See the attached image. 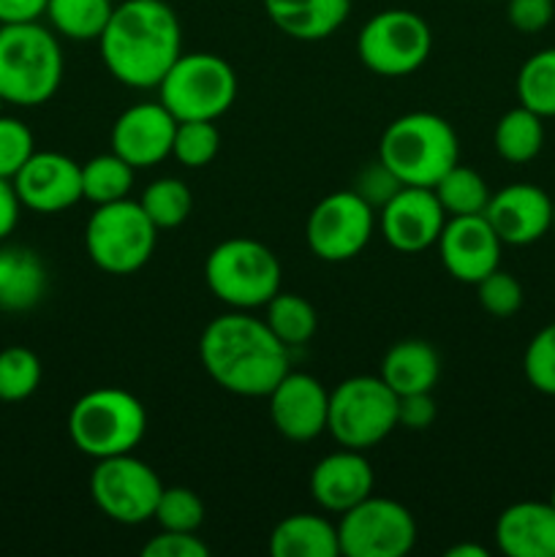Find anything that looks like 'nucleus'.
Returning a JSON list of instances; mask_svg holds the SVG:
<instances>
[{"label":"nucleus","instance_id":"obj_1","mask_svg":"<svg viewBox=\"0 0 555 557\" xmlns=\"http://www.w3.org/2000/svg\"><path fill=\"white\" fill-rule=\"evenodd\" d=\"M98 47L120 85L150 90L183 54V27L166 0H123L114 5Z\"/></svg>","mask_w":555,"mask_h":557},{"label":"nucleus","instance_id":"obj_2","mask_svg":"<svg viewBox=\"0 0 555 557\" xmlns=\"http://www.w3.org/2000/svg\"><path fill=\"white\" fill-rule=\"evenodd\" d=\"M199 359L221 389L239 397H267L288 373V348L248 310L212 319L199 337Z\"/></svg>","mask_w":555,"mask_h":557},{"label":"nucleus","instance_id":"obj_3","mask_svg":"<svg viewBox=\"0 0 555 557\" xmlns=\"http://www.w3.org/2000/svg\"><path fill=\"white\" fill-rule=\"evenodd\" d=\"M63 82V49L36 22L0 25V96L14 107H41Z\"/></svg>","mask_w":555,"mask_h":557},{"label":"nucleus","instance_id":"obj_4","mask_svg":"<svg viewBox=\"0 0 555 557\" xmlns=\"http://www.w3.org/2000/svg\"><path fill=\"white\" fill-rule=\"evenodd\" d=\"M460 145L444 117L433 112H408L392 120L379 139V158L403 185L433 188L457 163Z\"/></svg>","mask_w":555,"mask_h":557},{"label":"nucleus","instance_id":"obj_5","mask_svg":"<svg viewBox=\"0 0 555 557\" xmlns=\"http://www.w3.org/2000/svg\"><path fill=\"white\" fill-rule=\"evenodd\" d=\"M71 444L92 460L131 455L147 435V411L120 386L90 389L69 411Z\"/></svg>","mask_w":555,"mask_h":557},{"label":"nucleus","instance_id":"obj_6","mask_svg":"<svg viewBox=\"0 0 555 557\" xmlns=\"http://www.w3.org/2000/svg\"><path fill=\"white\" fill-rule=\"evenodd\" d=\"M281 277L278 256L250 237L223 239L205 261L207 288L232 310L264 308L281 292Z\"/></svg>","mask_w":555,"mask_h":557},{"label":"nucleus","instance_id":"obj_7","mask_svg":"<svg viewBox=\"0 0 555 557\" xmlns=\"http://www.w3.org/2000/svg\"><path fill=\"white\" fill-rule=\"evenodd\" d=\"M156 90L174 120L215 123L237 101V71L221 54L183 52Z\"/></svg>","mask_w":555,"mask_h":557},{"label":"nucleus","instance_id":"obj_8","mask_svg":"<svg viewBox=\"0 0 555 557\" xmlns=\"http://www.w3.org/2000/svg\"><path fill=\"white\" fill-rule=\"evenodd\" d=\"M158 243L156 223L139 201L120 199L98 205L85 226V248L92 264L107 275H134L150 261Z\"/></svg>","mask_w":555,"mask_h":557},{"label":"nucleus","instance_id":"obj_9","mask_svg":"<svg viewBox=\"0 0 555 557\" xmlns=\"http://www.w3.org/2000/svg\"><path fill=\"white\" fill-rule=\"evenodd\" d=\"M397 428V395L381 375H354L330 392L326 433L343 449H370Z\"/></svg>","mask_w":555,"mask_h":557},{"label":"nucleus","instance_id":"obj_10","mask_svg":"<svg viewBox=\"0 0 555 557\" xmlns=\"http://www.w3.org/2000/svg\"><path fill=\"white\" fill-rule=\"evenodd\" d=\"M433 49V30L408 9H386L370 16L357 36V54L373 74L397 79L422 69Z\"/></svg>","mask_w":555,"mask_h":557},{"label":"nucleus","instance_id":"obj_11","mask_svg":"<svg viewBox=\"0 0 555 557\" xmlns=\"http://www.w3.org/2000/svg\"><path fill=\"white\" fill-rule=\"evenodd\" d=\"M337 544L346 557H403L417 544V522L397 500L368 495L341 515Z\"/></svg>","mask_w":555,"mask_h":557},{"label":"nucleus","instance_id":"obj_12","mask_svg":"<svg viewBox=\"0 0 555 557\" xmlns=\"http://www.w3.org/2000/svg\"><path fill=\"white\" fill-rule=\"evenodd\" d=\"M163 482L139 457L118 455L96 460L90 473V495L103 517L120 525H141L152 520Z\"/></svg>","mask_w":555,"mask_h":557},{"label":"nucleus","instance_id":"obj_13","mask_svg":"<svg viewBox=\"0 0 555 557\" xmlns=\"http://www.w3.org/2000/svg\"><path fill=\"white\" fill-rule=\"evenodd\" d=\"M375 226H379V218L373 207L351 188H346L324 196L310 210L305 239L316 259L341 264V261L357 259L368 248Z\"/></svg>","mask_w":555,"mask_h":557},{"label":"nucleus","instance_id":"obj_14","mask_svg":"<svg viewBox=\"0 0 555 557\" xmlns=\"http://www.w3.org/2000/svg\"><path fill=\"white\" fill-rule=\"evenodd\" d=\"M381 237L397 253H422L433 248L446 223V212L441 207L433 188L403 185L379 212Z\"/></svg>","mask_w":555,"mask_h":557},{"label":"nucleus","instance_id":"obj_15","mask_svg":"<svg viewBox=\"0 0 555 557\" xmlns=\"http://www.w3.org/2000/svg\"><path fill=\"white\" fill-rule=\"evenodd\" d=\"M441 264L455 281L477 286L484 275L501 267V237L484 215L446 218L435 243Z\"/></svg>","mask_w":555,"mask_h":557},{"label":"nucleus","instance_id":"obj_16","mask_svg":"<svg viewBox=\"0 0 555 557\" xmlns=\"http://www.w3.org/2000/svg\"><path fill=\"white\" fill-rule=\"evenodd\" d=\"M14 188L22 207L38 215L65 212L82 201V163L63 152H33L14 174Z\"/></svg>","mask_w":555,"mask_h":557},{"label":"nucleus","instance_id":"obj_17","mask_svg":"<svg viewBox=\"0 0 555 557\" xmlns=\"http://www.w3.org/2000/svg\"><path fill=\"white\" fill-rule=\"evenodd\" d=\"M177 120L161 101L136 103L112 125V152L134 169H150L172 158Z\"/></svg>","mask_w":555,"mask_h":557},{"label":"nucleus","instance_id":"obj_18","mask_svg":"<svg viewBox=\"0 0 555 557\" xmlns=\"http://www.w3.org/2000/svg\"><path fill=\"white\" fill-rule=\"evenodd\" d=\"M270 400L272 428L288 441L308 444L319 438L326 430V413H330V392L321 386L319 379L308 373H292L288 370L275 389L267 395Z\"/></svg>","mask_w":555,"mask_h":557},{"label":"nucleus","instance_id":"obj_19","mask_svg":"<svg viewBox=\"0 0 555 557\" xmlns=\"http://www.w3.org/2000/svg\"><path fill=\"white\" fill-rule=\"evenodd\" d=\"M484 218L504 245H531L553 228V199L533 183H511L490 196Z\"/></svg>","mask_w":555,"mask_h":557},{"label":"nucleus","instance_id":"obj_20","mask_svg":"<svg viewBox=\"0 0 555 557\" xmlns=\"http://www.w3.org/2000/svg\"><path fill=\"white\" fill-rule=\"evenodd\" d=\"M373 466L368 462L365 451L343 449L321 457L310 471V498L332 515H343L351 506L362 504L373 495Z\"/></svg>","mask_w":555,"mask_h":557},{"label":"nucleus","instance_id":"obj_21","mask_svg":"<svg viewBox=\"0 0 555 557\" xmlns=\"http://www.w3.org/2000/svg\"><path fill=\"white\" fill-rule=\"evenodd\" d=\"M495 544L509 557H555V509L550 500L506 506L495 520Z\"/></svg>","mask_w":555,"mask_h":557},{"label":"nucleus","instance_id":"obj_22","mask_svg":"<svg viewBox=\"0 0 555 557\" xmlns=\"http://www.w3.org/2000/svg\"><path fill=\"white\" fill-rule=\"evenodd\" d=\"M272 25L294 41H324L348 20L351 0H264Z\"/></svg>","mask_w":555,"mask_h":557},{"label":"nucleus","instance_id":"obj_23","mask_svg":"<svg viewBox=\"0 0 555 557\" xmlns=\"http://www.w3.org/2000/svg\"><path fill=\"white\" fill-rule=\"evenodd\" d=\"M49 288V272L41 256L25 245L0 248V310L25 313L33 310Z\"/></svg>","mask_w":555,"mask_h":557},{"label":"nucleus","instance_id":"obj_24","mask_svg":"<svg viewBox=\"0 0 555 557\" xmlns=\"http://www.w3.org/2000/svg\"><path fill=\"white\" fill-rule=\"evenodd\" d=\"M379 375L397 397L417 395V392H433L441 375V359L430 343L408 337V341H397L384 354Z\"/></svg>","mask_w":555,"mask_h":557},{"label":"nucleus","instance_id":"obj_25","mask_svg":"<svg viewBox=\"0 0 555 557\" xmlns=\"http://www.w3.org/2000/svg\"><path fill=\"white\" fill-rule=\"evenodd\" d=\"M272 557H337V525L319 515L283 517L267 544Z\"/></svg>","mask_w":555,"mask_h":557},{"label":"nucleus","instance_id":"obj_26","mask_svg":"<svg viewBox=\"0 0 555 557\" xmlns=\"http://www.w3.org/2000/svg\"><path fill=\"white\" fill-rule=\"evenodd\" d=\"M493 145L504 161L528 163L542 152L544 147V117L531 112L528 107H515L495 123Z\"/></svg>","mask_w":555,"mask_h":557},{"label":"nucleus","instance_id":"obj_27","mask_svg":"<svg viewBox=\"0 0 555 557\" xmlns=\"http://www.w3.org/2000/svg\"><path fill=\"white\" fill-rule=\"evenodd\" d=\"M112 11V0H49L47 3L52 30L71 41H98Z\"/></svg>","mask_w":555,"mask_h":557},{"label":"nucleus","instance_id":"obj_28","mask_svg":"<svg viewBox=\"0 0 555 557\" xmlns=\"http://www.w3.org/2000/svg\"><path fill=\"white\" fill-rule=\"evenodd\" d=\"M134 172L118 152H103L82 163V199L90 205H112V201L128 199L134 188Z\"/></svg>","mask_w":555,"mask_h":557},{"label":"nucleus","instance_id":"obj_29","mask_svg":"<svg viewBox=\"0 0 555 557\" xmlns=\"http://www.w3.org/2000/svg\"><path fill=\"white\" fill-rule=\"evenodd\" d=\"M267 308V326L272 330V335L283 343L286 348L305 346L308 341H313L316 330H319V315L316 308L299 294L278 292Z\"/></svg>","mask_w":555,"mask_h":557},{"label":"nucleus","instance_id":"obj_30","mask_svg":"<svg viewBox=\"0 0 555 557\" xmlns=\"http://www.w3.org/2000/svg\"><path fill=\"white\" fill-rule=\"evenodd\" d=\"M433 194L439 196L446 218L484 215L490 196H493L482 174L473 172V169L468 166H460V163H455V166L433 185Z\"/></svg>","mask_w":555,"mask_h":557},{"label":"nucleus","instance_id":"obj_31","mask_svg":"<svg viewBox=\"0 0 555 557\" xmlns=\"http://www.w3.org/2000/svg\"><path fill=\"white\" fill-rule=\"evenodd\" d=\"M517 101L539 117H555V47L539 49L520 65Z\"/></svg>","mask_w":555,"mask_h":557},{"label":"nucleus","instance_id":"obj_32","mask_svg":"<svg viewBox=\"0 0 555 557\" xmlns=\"http://www.w3.org/2000/svg\"><path fill=\"white\" fill-rule=\"evenodd\" d=\"M139 205L147 218L156 223L158 232H166V228H177L188 221L190 210H194V196L183 180L161 177L147 185Z\"/></svg>","mask_w":555,"mask_h":557},{"label":"nucleus","instance_id":"obj_33","mask_svg":"<svg viewBox=\"0 0 555 557\" xmlns=\"http://www.w3.org/2000/svg\"><path fill=\"white\" fill-rule=\"evenodd\" d=\"M41 386V359L25 346L0 351V403H22Z\"/></svg>","mask_w":555,"mask_h":557},{"label":"nucleus","instance_id":"obj_34","mask_svg":"<svg viewBox=\"0 0 555 557\" xmlns=\"http://www.w3.org/2000/svg\"><path fill=\"white\" fill-rule=\"evenodd\" d=\"M221 150V134L212 120H177L172 158L188 169H201Z\"/></svg>","mask_w":555,"mask_h":557},{"label":"nucleus","instance_id":"obj_35","mask_svg":"<svg viewBox=\"0 0 555 557\" xmlns=\"http://www.w3.org/2000/svg\"><path fill=\"white\" fill-rule=\"evenodd\" d=\"M152 520L161 531L196 533L205 522V504L190 487H163Z\"/></svg>","mask_w":555,"mask_h":557},{"label":"nucleus","instance_id":"obj_36","mask_svg":"<svg viewBox=\"0 0 555 557\" xmlns=\"http://www.w3.org/2000/svg\"><path fill=\"white\" fill-rule=\"evenodd\" d=\"M522 373L533 389L555 397V321L531 337L522 357Z\"/></svg>","mask_w":555,"mask_h":557},{"label":"nucleus","instance_id":"obj_37","mask_svg":"<svg viewBox=\"0 0 555 557\" xmlns=\"http://www.w3.org/2000/svg\"><path fill=\"white\" fill-rule=\"evenodd\" d=\"M477 297L484 313L493 315V319H509L522 308L520 281L501 267L477 283Z\"/></svg>","mask_w":555,"mask_h":557},{"label":"nucleus","instance_id":"obj_38","mask_svg":"<svg viewBox=\"0 0 555 557\" xmlns=\"http://www.w3.org/2000/svg\"><path fill=\"white\" fill-rule=\"evenodd\" d=\"M33 152H36L33 131L22 120L0 114V177L14 180Z\"/></svg>","mask_w":555,"mask_h":557},{"label":"nucleus","instance_id":"obj_39","mask_svg":"<svg viewBox=\"0 0 555 557\" xmlns=\"http://www.w3.org/2000/svg\"><path fill=\"white\" fill-rule=\"evenodd\" d=\"M400 188H403V183L397 180V174L392 172V169L386 166L379 156H375V161H370L368 166L359 169L357 177H354V185H351L354 194L362 196V199L368 201L375 212H379L381 207H384L386 201H390Z\"/></svg>","mask_w":555,"mask_h":557},{"label":"nucleus","instance_id":"obj_40","mask_svg":"<svg viewBox=\"0 0 555 557\" xmlns=\"http://www.w3.org/2000/svg\"><path fill=\"white\" fill-rule=\"evenodd\" d=\"M145 557H207L210 547L196 533L161 531L141 547Z\"/></svg>","mask_w":555,"mask_h":557},{"label":"nucleus","instance_id":"obj_41","mask_svg":"<svg viewBox=\"0 0 555 557\" xmlns=\"http://www.w3.org/2000/svg\"><path fill=\"white\" fill-rule=\"evenodd\" d=\"M555 0H506V20L520 33H539L553 22Z\"/></svg>","mask_w":555,"mask_h":557},{"label":"nucleus","instance_id":"obj_42","mask_svg":"<svg viewBox=\"0 0 555 557\" xmlns=\"http://www.w3.org/2000/svg\"><path fill=\"white\" fill-rule=\"evenodd\" d=\"M435 413H439V408H435L433 392L397 397V428L422 433V430H428L435 422Z\"/></svg>","mask_w":555,"mask_h":557},{"label":"nucleus","instance_id":"obj_43","mask_svg":"<svg viewBox=\"0 0 555 557\" xmlns=\"http://www.w3.org/2000/svg\"><path fill=\"white\" fill-rule=\"evenodd\" d=\"M20 210L22 201L20 196H16L14 180L0 177V239H5L16 228V223H20Z\"/></svg>","mask_w":555,"mask_h":557},{"label":"nucleus","instance_id":"obj_44","mask_svg":"<svg viewBox=\"0 0 555 557\" xmlns=\"http://www.w3.org/2000/svg\"><path fill=\"white\" fill-rule=\"evenodd\" d=\"M49 0H0V25H16V22H36L47 14Z\"/></svg>","mask_w":555,"mask_h":557},{"label":"nucleus","instance_id":"obj_45","mask_svg":"<svg viewBox=\"0 0 555 557\" xmlns=\"http://www.w3.org/2000/svg\"><path fill=\"white\" fill-rule=\"evenodd\" d=\"M446 557H488V549L479 544H455L446 549Z\"/></svg>","mask_w":555,"mask_h":557},{"label":"nucleus","instance_id":"obj_46","mask_svg":"<svg viewBox=\"0 0 555 557\" xmlns=\"http://www.w3.org/2000/svg\"><path fill=\"white\" fill-rule=\"evenodd\" d=\"M550 506H553V509H555V487H553V493H550Z\"/></svg>","mask_w":555,"mask_h":557},{"label":"nucleus","instance_id":"obj_47","mask_svg":"<svg viewBox=\"0 0 555 557\" xmlns=\"http://www.w3.org/2000/svg\"><path fill=\"white\" fill-rule=\"evenodd\" d=\"M553 232H555V199H553Z\"/></svg>","mask_w":555,"mask_h":557},{"label":"nucleus","instance_id":"obj_48","mask_svg":"<svg viewBox=\"0 0 555 557\" xmlns=\"http://www.w3.org/2000/svg\"><path fill=\"white\" fill-rule=\"evenodd\" d=\"M3 103H5V101H3V96H0V114H3Z\"/></svg>","mask_w":555,"mask_h":557}]
</instances>
